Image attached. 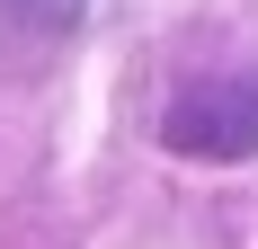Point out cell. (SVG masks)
Masks as SVG:
<instances>
[{"instance_id":"cell-1","label":"cell","mask_w":258,"mask_h":249,"mask_svg":"<svg viewBox=\"0 0 258 249\" xmlns=\"http://www.w3.org/2000/svg\"><path fill=\"white\" fill-rule=\"evenodd\" d=\"M169 143H178V151H205V160H240V151H258V89H240V80L187 89V98L169 107Z\"/></svg>"}]
</instances>
